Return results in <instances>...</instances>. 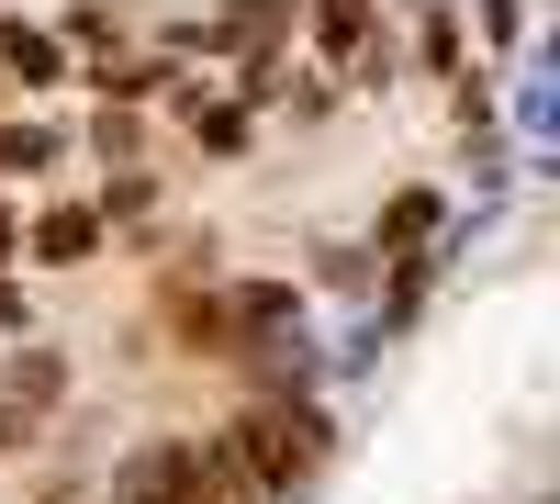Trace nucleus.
<instances>
[{
  "instance_id": "obj_3",
  "label": "nucleus",
  "mask_w": 560,
  "mask_h": 504,
  "mask_svg": "<svg viewBox=\"0 0 560 504\" xmlns=\"http://www.w3.org/2000/svg\"><path fill=\"white\" fill-rule=\"evenodd\" d=\"M0 68H23V79H57L68 57H57V45H45L34 23H0Z\"/></svg>"
},
{
  "instance_id": "obj_7",
  "label": "nucleus",
  "mask_w": 560,
  "mask_h": 504,
  "mask_svg": "<svg viewBox=\"0 0 560 504\" xmlns=\"http://www.w3.org/2000/svg\"><path fill=\"white\" fill-rule=\"evenodd\" d=\"M0 258H12V213H0Z\"/></svg>"
},
{
  "instance_id": "obj_4",
  "label": "nucleus",
  "mask_w": 560,
  "mask_h": 504,
  "mask_svg": "<svg viewBox=\"0 0 560 504\" xmlns=\"http://www.w3.org/2000/svg\"><path fill=\"white\" fill-rule=\"evenodd\" d=\"M191 134H202L213 157H236V146H247V113H236V102H191Z\"/></svg>"
},
{
  "instance_id": "obj_5",
  "label": "nucleus",
  "mask_w": 560,
  "mask_h": 504,
  "mask_svg": "<svg viewBox=\"0 0 560 504\" xmlns=\"http://www.w3.org/2000/svg\"><path fill=\"white\" fill-rule=\"evenodd\" d=\"M90 236H102V213H57L34 247H45V258H90Z\"/></svg>"
},
{
  "instance_id": "obj_2",
  "label": "nucleus",
  "mask_w": 560,
  "mask_h": 504,
  "mask_svg": "<svg viewBox=\"0 0 560 504\" xmlns=\"http://www.w3.org/2000/svg\"><path fill=\"white\" fill-rule=\"evenodd\" d=\"M314 45H325V57H359V45H370V0H325V12H314Z\"/></svg>"
},
{
  "instance_id": "obj_6",
  "label": "nucleus",
  "mask_w": 560,
  "mask_h": 504,
  "mask_svg": "<svg viewBox=\"0 0 560 504\" xmlns=\"http://www.w3.org/2000/svg\"><path fill=\"white\" fill-rule=\"evenodd\" d=\"M427 224H438V191H404V202H393V224H382V247H415Z\"/></svg>"
},
{
  "instance_id": "obj_1",
  "label": "nucleus",
  "mask_w": 560,
  "mask_h": 504,
  "mask_svg": "<svg viewBox=\"0 0 560 504\" xmlns=\"http://www.w3.org/2000/svg\"><path fill=\"white\" fill-rule=\"evenodd\" d=\"M191 448H147V460H135V504H191Z\"/></svg>"
}]
</instances>
